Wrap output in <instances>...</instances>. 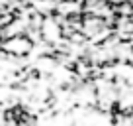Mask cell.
Listing matches in <instances>:
<instances>
[{
	"label": "cell",
	"instance_id": "1",
	"mask_svg": "<svg viewBox=\"0 0 133 126\" xmlns=\"http://www.w3.org/2000/svg\"><path fill=\"white\" fill-rule=\"evenodd\" d=\"M6 49L12 51V53H18V55H24L31 49V42L25 38H16L12 42H6Z\"/></svg>",
	"mask_w": 133,
	"mask_h": 126
}]
</instances>
